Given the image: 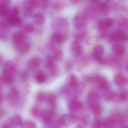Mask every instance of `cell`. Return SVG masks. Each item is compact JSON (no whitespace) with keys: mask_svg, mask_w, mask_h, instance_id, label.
I'll use <instances>...</instances> for the list:
<instances>
[{"mask_svg":"<svg viewBox=\"0 0 128 128\" xmlns=\"http://www.w3.org/2000/svg\"><path fill=\"white\" fill-rule=\"evenodd\" d=\"M52 27L55 32L68 34L69 29V24L66 18H58L54 19L52 22Z\"/></svg>","mask_w":128,"mask_h":128,"instance_id":"6da1fadb","label":"cell"},{"mask_svg":"<svg viewBox=\"0 0 128 128\" xmlns=\"http://www.w3.org/2000/svg\"><path fill=\"white\" fill-rule=\"evenodd\" d=\"M114 24V20L112 18L102 19L98 23V30L101 37H105L107 35L108 30L112 27Z\"/></svg>","mask_w":128,"mask_h":128,"instance_id":"7a4b0ae2","label":"cell"},{"mask_svg":"<svg viewBox=\"0 0 128 128\" xmlns=\"http://www.w3.org/2000/svg\"><path fill=\"white\" fill-rule=\"evenodd\" d=\"M88 18L87 16L84 12L76 15L73 20L74 28L78 30H83L86 26Z\"/></svg>","mask_w":128,"mask_h":128,"instance_id":"3957f363","label":"cell"},{"mask_svg":"<svg viewBox=\"0 0 128 128\" xmlns=\"http://www.w3.org/2000/svg\"><path fill=\"white\" fill-rule=\"evenodd\" d=\"M127 34L117 28L114 30L110 34L109 40L112 42H126L128 40V35Z\"/></svg>","mask_w":128,"mask_h":128,"instance_id":"277c9868","label":"cell"},{"mask_svg":"<svg viewBox=\"0 0 128 128\" xmlns=\"http://www.w3.org/2000/svg\"><path fill=\"white\" fill-rule=\"evenodd\" d=\"M68 34L59 32H54L50 37V42L53 44H60L66 42L68 39Z\"/></svg>","mask_w":128,"mask_h":128,"instance_id":"5b68a950","label":"cell"},{"mask_svg":"<svg viewBox=\"0 0 128 128\" xmlns=\"http://www.w3.org/2000/svg\"><path fill=\"white\" fill-rule=\"evenodd\" d=\"M16 48L19 54H26L30 50L31 44L28 38L21 43L16 45Z\"/></svg>","mask_w":128,"mask_h":128,"instance_id":"8992f818","label":"cell"},{"mask_svg":"<svg viewBox=\"0 0 128 128\" xmlns=\"http://www.w3.org/2000/svg\"><path fill=\"white\" fill-rule=\"evenodd\" d=\"M41 64V59L38 57H34L30 59L27 62V69L31 72L35 71L40 67Z\"/></svg>","mask_w":128,"mask_h":128,"instance_id":"52a82bcc","label":"cell"},{"mask_svg":"<svg viewBox=\"0 0 128 128\" xmlns=\"http://www.w3.org/2000/svg\"><path fill=\"white\" fill-rule=\"evenodd\" d=\"M26 32L23 30H18L14 33L12 35V42L15 45H17L28 38Z\"/></svg>","mask_w":128,"mask_h":128,"instance_id":"ba28073f","label":"cell"},{"mask_svg":"<svg viewBox=\"0 0 128 128\" xmlns=\"http://www.w3.org/2000/svg\"><path fill=\"white\" fill-rule=\"evenodd\" d=\"M19 96V92L17 89L14 87L12 88L7 95V100L10 104H15L18 102Z\"/></svg>","mask_w":128,"mask_h":128,"instance_id":"9c48e42d","label":"cell"},{"mask_svg":"<svg viewBox=\"0 0 128 128\" xmlns=\"http://www.w3.org/2000/svg\"><path fill=\"white\" fill-rule=\"evenodd\" d=\"M104 52V47L102 45H97L95 46L92 52L94 58L97 61L101 62L102 60V58Z\"/></svg>","mask_w":128,"mask_h":128,"instance_id":"30bf717a","label":"cell"},{"mask_svg":"<svg viewBox=\"0 0 128 128\" xmlns=\"http://www.w3.org/2000/svg\"><path fill=\"white\" fill-rule=\"evenodd\" d=\"M54 115L53 110H43L42 113V118L44 123L46 125H49L51 123Z\"/></svg>","mask_w":128,"mask_h":128,"instance_id":"8fae6325","label":"cell"},{"mask_svg":"<svg viewBox=\"0 0 128 128\" xmlns=\"http://www.w3.org/2000/svg\"><path fill=\"white\" fill-rule=\"evenodd\" d=\"M10 26L6 22H1L0 24V37L2 40H8V33L10 30Z\"/></svg>","mask_w":128,"mask_h":128,"instance_id":"7c38bea8","label":"cell"},{"mask_svg":"<svg viewBox=\"0 0 128 128\" xmlns=\"http://www.w3.org/2000/svg\"><path fill=\"white\" fill-rule=\"evenodd\" d=\"M82 108V104L77 99H72L69 102L68 108L72 112L79 111Z\"/></svg>","mask_w":128,"mask_h":128,"instance_id":"4fadbf2b","label":"cell"},{"mask_svg":"<svg viewBox=\"0 0 128 128\" xmlns=\"http://www.w3.org/2000/svg\"><path fill=\"white\" fill-rule=\"evenodd\" d=\"M71 48L73 54L76 56L80 55L84 51L82 45L79 42V41L77 40H75L72 43Z\"/></svg>","mask_w":128,"mask_h":128,"instance_id":"5bb4252c","label":"cell"},{"mask_svg":"<svg viewBox=\"0 0 128 128\" xmlns=\"http://www.w3.org/2000/svg\"><path fill=\"white\" fill-rule=\"evenodd\" d=\"M6 18V22L10 26L18 27L22 24V20L19 16H8Z\"/></svg>","mask_w":128,"mask_h":128,"instance_id":"9a60e30c","label":"cell"},{"mask_svg":"<svg viewBox=\"0 0 128 128\" xmlns=\"http://www.w3.org/2000/svg\"><path fill=\"white\" fill-rule=\"evenodd\" d=\"M10 4L0 0V15L2 18H6L10 12Z\"/></svg>","mask_w":128,"mask_h":128,"instance_id":"2e32d148","label":"cell"},{"mask_svg":"<svg viewBox=\"0 0 128 128\" xmlns=\"http://www.w3.org/2000/svg\"><path fill=\"white\" fill-rule=\"evenodd\" d=\"M1 79L3 82L6 84H11L14 81L13 74L9 72L3 71L2 73Z\"/></svg>","mask_w":128,"mask_h":128,"instance_id":"e0dca14e","label":"cell"},{"mask_svg":"<svg viewBox=\"0 0 128 128\" xmlns=\"http://www.w3.org/2000/svg\"><path fill=\"white\" fill-rule=\"evenodd\" d=\"M100 12L102 15L106 16L110 12V7L109 4L105 1L100 2L98 5Z\"/></svg>","mask_w":128,"mask_h":128,"instance_id":"ac0fdd59","label":"cell"},{"mask_svg":"<svg viewBox=\"0 0 128 128\" xmlns=\"http://www.w3.org/2000/svg\"><path fill=\"white\" fill-rule=\"evenodd\" d=\"M113 52L118 57H121L124 55L125 52V48L121 44H114L112 47Z\"/></svg>","mask_w":128,"mask_h":128,"instance_id":"d6986e66","label":"cell"},{"mask_svg":"<svg viewBox=\"0 0 128 128\" xmlns=\"http://www.w3.org/2000/svg\"><path fill=\"white\" fill-rule=\"evenodd\" d=\"M91 81L97 83L98 86L102 89H105L108 86V83L107 80L100 76L92 77Z\"/></svg>","mask_w":128,"mask_h":128,"instance_id":"ffe728a7","label":"cell"},{"mask_svg":"<svg viewBox=\"0 0 128 128\" xmlns=\"http://www.w3.org/2000/svg\"><path fill=\"white\" fill-rule=\"evenodd\" d=\"M33 21L36 24L42 26L44 24L46 21V17L42 12H38L36 13L33 17Z\"/></svg>","mask_w":128,"mask_h":128,"instance_id":"44dd1931","label":"cell"},{"mask_svg":"<svg viewBox=\"0 0 128 128\" xmlns=\"http://www.w3.org/2000/svg\"><path fill=\"white\" fill-rule=\"evenodd\" d=\"M8 121L14 127L16 126L22 127L23 120L21 117L18 114H14L12 116L10 119Z\"/></svg>","mask_w":128,"mask_h":128,"instance_id":"7402d4cb","label":"cell"},{"mask_svg":"<svg viewBox=\"0 0 128 128\" xmlns=\"http://www.w3.org/2000/svg\"><path fill=\"white\" fill-rule=\"evenodd\" d=\"M90 108L94 115L96 116H100L102 112V105L96 102H91Z\"/></svg>","mask_w":128,"mask_h":128,"instance_id":"603a6c76","label":"cell"},{"mask_svg":"<svg viewBox=\"0 0 128 128\" xmlns=\"http://www.w3.org/2000/svg\"><path fill=\"white\" fill-rule=\"evenodd\" d=\"M114 81L116 84L120 86H124L128 83L127 78L121 74H118L115 76Z\"/></svg>","mask_w":128,"mask_h":128,"instance_id":"cb8c5ba5","label":"cell"},{"mask_svg":"<svg viewBox=\"0 0 128 128\" xmlns=\"http://www.w3.org/2000/svg\"><path fill=\"white\" fill-rule=\"evenodd\" d=\"M17 70V66L11 60H8L4 64V71L9 72L12 73L15 72Z\"/></svg>","mask_w":128,"mask_h":128,"instance_id":"d4e9b609","label":"cell"},{"mask_svg":"<svg viewBox=\"0 0 128 128\" xmlns=\"http://www.w3.org/2000/svg\"><path fill=\"white\" fill-rule=\"evenodd\" d=\"M66 6V3L64 0H55L52 4V7L54 10L61 11Z\"/></svg>","mask_w":128,"mask_h":128,"instance_id":"484cf974","label":"cell"},{"mask_svg":"<svg viewBox=\"0 0 128 128\" xmlns=\"http://www.w3.org/2000/svg\"><path fill=\"white\" fill-rule=\"evenodd\" d=\"M118 28L125 32L128 33V20L125 18H122L118 23Z\"/></svg>","mask_w":128,"mask_h":128,"instance_id":"4316f807","label":"cell"},{"mask_svg":"<svg viewBox=\"0 0 128 128\" xmlns=\"http://www.w3.org/2000/svg\"><path fill=\"white\" fill-rule=\"evenodd\" d=\"M36 81L39 84H42L45 82L47 80L46 74L42 71L37 72L35 76Z\"/></svg>","mask_w":128,"mask_h":128,"instance_id":"83f0119b","label":"cell"},{"mask_svg":"<svg viewBox=\"0 0 128 128\" xmlns=\"http://www.w3.org/2000/svg\"><path fill=\"white\" fill-rule=\"evenodd\" d=\"M48 105L52 108H55L56 104V96L53 94H50L47 96L46 99Z\"/></svg>","mask_w":128,"mask_h":128,"instance_id":"f1b7e54d","label":"cell"},{"mask_svg":"<svg viewBox=\"0 0 128 128\" xmlns=\"http://www.w3.org/2000/svg\"><path fill=\"white\" fill-rule=\"evenodd\" d=\"M79 82L78 78L76 75L72 74L70 76L69 84L70 87L72 88H76L78 86Z\"/></svg>","mask_w":128,"mask_h":128,"instance_id":"f546056e","label":"cell"},{"mask_svg":"<svg viewBox=\"0 0 128 128\" xmlns=\"http://www.w3.org/2000/svg\"><path fill=\"white\" fill-rule=\"evenodd\" d=\"M64 53L60 48H56L54 50L53 57L56 61H60L63 58Z\"/></svg>","mask_w":128,"mask_h":128,"instance_id":"4dcf8cb0","label":"cell"},{"mask_svg":"<svg viewBox=\"0 0 128 128\" xmlns=\"http://www.w3.org/2000/svg\"><path fill=\"white\" fill-rule=\"evenodd\" d=\"M33 9L28 3L24 6V14L26 18H30L32 16L33 13Z\"/></svg>","mask_w":128,"mask_h":128,"instance_id":"1f68e13d","label":"cell"},{"mask_svg":"<svg viewBox=\"0 0 128 128\" xmlns=\"http://www.w3.org/2000/svg\"><path fill=\"white\" fill-rule=\"evenodd\" d=\"M116 96V94L114 91L108 90L104 94V97L106 101H112L114 100Z\"/></svg>","mask_w":128,"mask_h":128,"instance_id":"d6a6232c","label":"cell"},{"mask_svg":"<svg viewBox=\"0 0 128 128\" xmlns=\"http://www.w3.org/2000/svg\"><path fill=\"white\" fill-rule=\"evenodd\" d=\"M42 111L38 107H33L31 109V114L36 119L41 118Z\"/></svg>","mask_w":128,"mask_h":128,"instance_id":"836d02e7","label":"cell"},{"mask_svg":"<svg viewBox=\"0 0 128 128\" xmlns=\"http://www.w3.org/2000/svg\"><path fill=\"white\" fill-rule=\"evenodd\" d=\"M54 60V59L53 58V56H49L47 58L45 64V66L46 69H51L55 66Z\"/></svg>","mask_w":128,"mask_h":128,"instance_id":"e575fe53","label":"cell"},{"mask_svg":"<svg viewBox=\"0 0 128 128\" xmlns=\"http://www.w3.org/2000/svg\"><path fill=\"white\" fill-rule=\"evenodd\" d=\"M22 127L26 128H36L37 126L36 123L30 120H26L23 122Z\"/></svg>","mask_w":128,"mask_h":128,"instance_id":"d590c367","label":"cell"},{"mask_svg":"<svg viewBox=\"0 0 128 128\" xmlns=\"http://www.w3.org/2000/svg\"><path fill=\"white\" fill-rule=\"evenodd\" d=\"M104 122L105 126L109 127H114L116 124L115 120L112 117L108 118Z\"/></svg>","mask_w":128,"mask_h":128,"instance_id":"8d00e7d4","label":"cell"},{"mask_svg":"<svg viewBox=\"0 0 128 128\" xmlns=\"http://www.w3.org/2000/svg\"><path fill=\"white\" fill-rule=\"evenodd\" d=\"M46 94L44 92H39L36 94V100L39 102H42L47 99Z\"/></svg>","mask_w":128,"mask_h":128,"instance_id":"74e56055","label":"cell"},{"mask_svg":"<svg viewBox=\"0 0 128 128\" xmlns=\"http://www.w3.org/2000/svg\"><path fill=\"white\" fill-rule=\"evenodd\" d=\"M24 30L26 32L32 33L35 31V27L32 24H27L24 26Z\"/></svg>","mask_w":128,"mask_h":128,"instance_id":"f35d334b","label":"cell"},{"mask_svg":"<svg viewBox=\"0 0 128 128\" xmlns=\"http://www.w3.org/2000/svg\"><path fill=\"white\" fill-rule=\"evenodd\" d=\"M80 32L76 33L74 35L75 38L77 41H80L84 38L86 36V33L83 30H80Z\"/></svg>","mask_w":128,"mask_h":128,"instance_id":"ab89813d","label":"cell"},{"mask_svg":"<svg viewBox=\"0 0 128 128\" xmlns=\"http://www.w3.org/2000/svg\"><path fill=\"white\" fill-rule=\"evenodd\" d=\"M97 94L94 91H92L90 92L88 94V100L90 102H96V100L98 97Z\"/></svg>","mask_w":128,"mask_h":128,"instance_id":"60d3db41","label":"cell"},{"mask_svg":"<svg viewBox=\"0 0 128 128\" xmlns=\"http://www.w3.org/2000/svg\"><path fill=\"white\" fill-rule=\"evenodd\" d=\"M19 15V10L18 7H16L13 8L12 9L10 10L9 13L8 15V16H14V17H17Z\"/></svg>","mask_w":128,"mask_h":128,"instance_id":"b9f144b4","label":"cell"},{"mask_svg":"<svg viewBox=\"0 0 128 128\" xmlns=\"http://www.w3.org/2000/svg\"><path fill=\"white\" fill-rule=\"evenodd\" d=\"M28 4L33 9L38 7L39 2L38 0H29Z\"/></svg>","mask_w":128,"mask_h":128,"instance_id":"7bdbcfd3","label":"cell"},{"mask_svg":"<svg viewBox=\"0 0 128 128\" xmlns=\"http://www.w3.org/2000/svg\"><path fill=\"white\" fill-rule=\"evenodd\" d=\"M120 98L123 101H126L128 99V91L124 90L120 92Z\"/></svg>","mask_w":128,"mask_h":128,"instance_id":"ee69618b","label":"cell"},{"mask_svg":"<svg viewBox=\"0 0 128 128\" xmlns=\"http://www.w3.org/2000/svg\"><path fill=\"white\" fill-rule=\"evenodd\" d=\"M13 127H14V126L9 121L4 124L1 126V128H13Z\"/></svg>","mask_w":128,"mask_h":128,"instance_id":"f6af8a7d","label":"cell"},{"mask_svg":"<svg viewBox=\"0 0 128 128\" xmlns=\"http://www.w3.org/2000/svg\"><path fill=\"white\" fill-rule=\"evenodd\" d=\"M102 124L103 123L102 121H98L96 124V126L97 127H101L102 125Z\"/></svg>","mask_w":128,"mask_h":128,"instance_id":"bcb514c9","label":"cell"},{"mask_svg":"<svg viewBox=\"0 0 128 128\" xmlns=\"http://www.w3.org/2000/svg\"><path fill=\"white\" fill-rule=\"evenodd\" d=\"M90 1L94 4H97L100 2V0H90Z\"/></svg>","mask_w":128,"mask_h":128,"instance_id":"7dc6e473","label":"cell"},{"mask_svg":"<svg viewBox=\"0 0 128 128\" xmlns=\"http://www.w3.org/2000/svg\"><path fill=\"white\" fill-rule=\"evenodd\" d=\"M28 77V74H27L26 72H23V74H22V78L23 79H25Z\"/></svg>","mask_w":128,"mask_h":128,"instance_id":"c3c4849f","label":"cell"},{"mask_svg":"<svg viewBox=\"0 0 128 128\" xmlns=\"http://www.w3.org/2000/svg\"><path fill=\"white\" fill-rule=\"evenodd\" d=\"M80 0H71L73 4H76Z\"/></svg>","mask_w":128,"mask_h":128,"instance_id":"681fc988","label":"cell"},{"mask_svg":"<svg viewBox=\"0 0 128 128\" xmlns=\"http://www.w3.org/2000/svg\"><path fill=\"white\" fill-rule=\"evenodd\" d=\"M126 69H127V71H128V62L127 63V65H126Z\"/></svg>","mask_w":128,"mask_h":128,"instance_id":"f907efd6","label":"cell"},{"mask_svg":"<svg viewBox=\"0 0 128 128\" xmlns=\"http://www.w3.org/2000/svg\"><path fill=\"white\" fill-rule=\"evenodd\" d=\"M107 1H110V0H106Z\"/></svg>","mask_w":128,"mask_h":128,"instance_id":"816d5d0a","label":"cell"}]
</instances>
